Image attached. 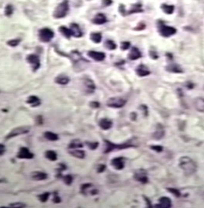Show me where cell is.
Returning a JSON list of instances; mask_svg holds the SVG:
<instances>
[{"label":"cell","instance_id":"cell-48","mask_svg":"<svg viewBox=\"0 0 204 208\" xmlns=\"http://www.w3.org/2000/svg\"><path fill=\"white\" fill-rule=\"evenodd\" d=\"M6 152V146L0 143V155H2Z\"/></svg>","mask_w":204,"mask_h":208},{"label":"cell","instance_id":"cell-47","mask_svg":"<svg viewBox=\"0 0 204 208\" xmlns=\"http://www.w3.org/2000/svg\"><path fill=\"white\" fill-rule=\"evenodd\" d=\"M106 170V166L104 164L99 165L98 167V172H103Z\"/></svg>","mask_w":204,"mask_h":208},{"label":"cell","instance_id":"cell-4","mask_svg":"<svg viewBox=\"0 0 204 208\" xmlns=\"http://www.w3.org/2000/svg\"><path fill=\"white\" fill-rule=\"evenodd\" d=\"M30 128L28 126H19L15 128L13 130L10 132L9 134L6 136V139L9 140L10 138H13L14 137L19 136V135H22L27 134V133L30 132Z\"/></svg>","mask_w":204,"mask_h":208},{"label":"cell","instance_id":"cell-12","mask_svg":"<svg viewBox=\"0 0 204 208\" xmlns=\"http://www.w3.org/2000/svg\"><path fill=\"white\" fill-rule=\"evenodd\" d=\"M87 55L91 58L94 59L96 61H102L105 59V53L103 52H98L94 51V50H91L87 53Z\"/></svg>","mask_w":204,"mask_h":208},{"label":"cell","instance_id":"cell-34","mask_svg":"<svg viewBox=\"0 0 204 208\" xmlns=\"http://www.w3.org/2000/svg\"><path fill=\"white\" fill-rule=\"evenodd\" d=\"M104 47L108 50H114L117 48V45L114 41L111 40H108L107 41L104 43Z\"/></svg>","mask_w":204,"mask_h":208},{"label":"cell","instance_id":"cell-5","mask_svg":"<svg viewBox=\"0 0 204 208\" xmlns=\"http://www.w3.org/2000/svg\"><path fill=\"white\" fill-rule=\"evenodd\" d=\"M127 101L125 99L120 98V97H115L111 98L107 101V105L110 108H121L125 105Z\"/></svg>","mask_w":204,"mask_h":208},{"label":"cell","instance_id":"cell-35","mask_svg":"<svg viewBox=\"0 0 204 208\" xmlns=\"http://www.w3.org/2000/svg\"><path fill=\"white\" fill-rule=\"evenodd\" d=\"M50 193L49 192H44V193H41V194L38 195V199L40 200V202L42 203H45L48 201V199L50 197Z\"/></svg>","mask_w":204,"mask_h":208},{"label":"cell","instance_id":"cell-14","mask_svg":"<svg viewBox=\"0 0 204 208\" xmlns=\"http://www.w3.org/2000/svg\"><path fill=\"white\" fill-rule=\"evenodd\" d=\"M159 204H157L156 207L160 208H169L172 207V201L169 197H163L159 199Z\"/></svg>","mask_w":204,"mask_h":208},{"label":"cell","instance_id":"cell-27","mask_svg":"<svg viewBox=\"0 0 204 208\" xmlns=\"http://www.w3.org/2000/svg\"><path fill=\"white\" fill-rule=\"evenodd\" d=\"M44 135L46 139L52 141V142H54V141H57V140L59 139L58 135L54 132H44Z\"/></svg>","mask_w":204,"mask_h":208},{"label":"cell","instance_id":"cell-30","mask_svg":"<svg viewBox=\"0 0 204 208\" xmlns=\"http://www.w3.org/2000/svg\"><path fill=\"white\" fill-rule=\"evenodd\" d=\"M84 86L86 87V88L87 89V91H88L89 92H93V91L95 90V88H96V86H95V83H94V81L91 79L85 80Z\"/></svg>","mask_w":204,"mask_h":208},{"label":"cell","instance_id":"cell-11","mask_svg":"<svg viewBox=\"0 0 204 208\" xmlns=\"http://www.w3.org/2000/svg\"><path fill=\"white\" fill-rule=\"evenodd\" d=\"M111 164L115 170H121L125 167V161L122 157H117L112 159Z\"/></svg>","mask_w":204,"mask_h":208},{"label":"cell","instance_id":"cell-17","mask_svg":"<svg viewBox=\"0 0 204 208\" xmlns=\"http://www.w3.org/2000/svg\"><path fill=\"white\" fill-rule=\"evenodd\" d=\"M136 74H138L139 77H146V76L149 75L150 70H149L147 67L143 64H141L136 68Z\"/></svg>","mask_w":204,"mask_h":208},{"label":"cell","instance_id":"cell-20","mask_svg":"<svg viewBox=\"0 0 204 208\" xmlns=\"http://www.w3.org/2000/svg\"><path fill=\"white\" fill-rule=\"evenodd\" d=\"M194 107L197 111L200 112H204V98H197L194 100Z\"/></svg>","mask_w":204,"mask_h":208},{"label":"cell","instance_id":"cell-39","mask_svg":"<svg viewBox=\"0 0 204 208\" xmlns=\"http://www.w3.org/2000/svg\"><path fill=\"white\" fill-rule=\"evenodd\" d=\"M20 41V39H13V40H9L7 42V44L9 46H10V47H16V46L19 45Z\"/></svg>","mask_w":204,"mask_h":208},{"label":"cell","instance_id":"cell-8","mask_svg":"<svg viewBox=\"0 0 204 208\" xmlns=\"http://www.w3.org/2000/svg\"><path fill=\"white\" fill-rule=\"evenodd\" d=\"M27 62L31 65V67L33 70V71H36L40 67V61L38 56L35 54L28 55L27 57Z\"/></svg>","mask_w":204,"mask_h":208},{"label":"cell","instance_id":"cell-7","mask_svg":"<svg viewBox=\"0 0 204 208\" xmlns=\"http://www.w3.org/2000/svg\"><path fill=\"white\" fill-rule=\"evenodd\" d=\"M159 31L161 36H164V37H169L172 35L176 34V29L172 27L162 24L159 26Z\"/></svg>","mask_w":204,"mask_h":208},{"label":"cell","instance_id":"cell-15","mask_svg":"<svg viewBox=\"0 0 204 208\" xmlns=\"http://www.w3.org/2000/svg\"><path fill=\"white\" fill-rule=\"evenodd\" d=\"M70 31H71L72 36H74V37L80 38L83 36V33H82L81 30L79 27L78 24L76 23H73V24L70 25Z\"/></svg>","mask_w":204,"mask_h":208},{"label":"cell","instance_id":"cell-33","mask_svg":"<svg viewBox=\"0 0 204 208\" xmlns=\"http://www.w3.org/2000/svg\"><path fill=\"white\" fill-rule=\"evenodd\" d=\"M162 10H163L165 13L166 14H172L174 12L175 7L174 6H171V5H167V4H163L162 6Z\"/></svg>","mask_w":204,"mask_h":208},{"label":"cell","instance_id":"cell-2","mask_svg":"<svg viewBox=\"0 0 204 208\" xmlns=\"http://www.w3.org/2000/svg\"><path fill=\"white\" fill-rule=\"evenodd\" d=\"M104 142H105V150H104V153H108L110 152H112L114 150H125V149H128V148L132 147L133 145L129 143H122L119 144V145H116V144L113 143V142H111L108 140H104Z\"/></svg>","mask_w":204,"mask_h":208},{"label":"cell","instance_id":"cell-6","mask_svg":"<svg viewBox=\"0 0 204 208\" xmlns=\"http://www.w3.org/2000/svg\"><path fill=\"white\" fill-rule=\"evenodd\" d=\"M54 36V33L49 28H44L40 30L39 33V37L40 41L44 43H49Z\"/></svg>","mask_w":204,"mask_h":208},{"label":"cell","instance_id":"cell-16","mask_svg":"<svg viewBox=\"0 0 204 208\" xmlns=\"http://www.w3.org/2000/svg\"><path fill=\"white\" fill-rule=\"evenodd\" d=\"M31 177L33 180H36V181H41V180H45L48 178L47 173H46L44 172H33L31 174Z\"/></svg>","mask_w":204,"mask_h":208},{"label":"cell","instance_id":"cell-46","mask_svg":"<svg viewBox=\"0 0 204 208\" xmlns=\"http://www.w3.org/2000/svg\"><path fill=\"white\" fill-rule=\"evenodd\" d=\"M90 106L93 108H100L101 104L99 102H98V101H91V102L90 103Z\"/></svg>","mask_w":204,"mask_h":208},{"label":"cell","instance_id":"cell-36","mask_svg":"<svg viewBox=\"0 0 204 208\" xmlns=\"http://www.w3.org/2000/svg\"><path fill=\"white\" fill-rule=\"evenodd\" d=\"M93 187V185L91 184H85L81 185V192L84 194H86L87 193H90V190L89 189Z\"/></svg>","mask_w":204,"mask_h":208},{"label":"cell","instance_id":"cell-9","mask_svg":"<svg viewBox=\"0 0 204 208\" xmlns=\"http://www.w3.org/2000/svg\"><path fill=\"white\" fill-rule=\"evenodd\" d=\"M16 157L18 159H31L34 157V154L30 151L28 148L27 147H21L19 149Z\"/></svg>","mask_w":204,"mask_h":208},{"label":"cell","instance_id":"cell-3","mask_svg":"<svg viewBox=\"0 0 204 208\" xmlns=\"http://www.w3.org/2000/svg\"><path fill=\"white\" fill-rule=\"evenodd\" d=\"M68 10H69V5L67 1L63 2L57 7V9L55 10L54 13H53V16L56 19H61V18H64L66 16L67 14Z\"/></svg>","mask_w":204,"mask_h":208},{"label":"cell","instance_id":"cell-44","mask_svg":"<svg viewBox=\"0 0 204 208\" xmlns=\"http://www.w3.org/2000/svg\"><path fill=\"white\" fill-rule=\"evenodd\" d=\"M152 150H154L155 152H163V147L162 146H158V145H155V146H150Z\"/></svg>","mask_w":204,"mask_h":208},{"label":"cell","instance_id":"cell-23","mask_svg":"<svg viewBox=\"0 0 204 208\" xmlns=\"http://www.w3.org/2000/svg\"><path fill=\"white\" fill-rule=\"evenodd\" d=\"M166 68V70H168V71L169 72H172V73L181 74V73L183 72L181 67L179 66L178 64H171L168 65Z\"/></svg>","mask_w":204,"mask_h":208},{"label":"cell","instance_id":"cell-13","mask_svg":"<svg viewBox=\"0 0 204 208\" xmlns=\"http://www.w3.org/2000/svg\"><path fill=\"white\" fill-rule=\"evenodd\" d=\"M165 130L163 126L161 124H158L155 129V132L152 135V137L155 140H160L164 137Z\"/></svg>","mask_w":204,"mask_h":208},{"label":"cell","instance_id":"cell-18","mask_svg":"<svg viewBox=\"0 0 204 208\" xmlns=\"http://www.w3.org/2000/svg\"><path fill=\"white\" fill-rule=\"evenodd\" d=\"M69 153L72 156L78 158V159H84L86 153L84 150H79V149H73V150H69Z\"/></svg>","mask_w":204,"mask_h":208},{"label":"cell","instance_id":"cell-29","mask_svg":"<svg viewBox=\"0 0 204 208\" xmlns=\"http://www.w3.org/2000/svg\"><path fill=\"white\" fill-rule=\"evenodd\" d=\"M45 157L50 161L54 162L57 159V154L53 150H47L45 152Z\"/></svg>","mask_w":204,"mask_h":208},{"label":"cell","instance_id":"cell-42","mask_svg":"<svg viewBox=\"0 0 204 208\" xmlns=\"http://www.w3.org/2000/svg\"><path fill=\"white\" fill-rule=\"evenodd\" d=\"M13 6H10V5H8L6 7V10H5V13H6V16H10L12 15L13 13Z\"/></svg>","mask_w":204,"mask_h":208},{"label":"cell","instance_id":"cell-32","mask_svg":"<svg viewBox=\"0 0 204 208\" xmlns=\"http://www.w3.org/2000/svg\"><path fill=\"white\" fill-rule=\"evenodd\" d=\"M59 30H60V32H61V33L65 36V37L67 38V39H70V36H72L70 30V29L67 28V27H61L60 28H59Z\"/></svg>","mask_w":204,"mask_h":208},{"label":"cell","instance_id":"cell-1","mask_svg":"<svg viewBox=\"0 0 204 208\" xmlns=\"http://www.w3.org/2000/svg\"><path fill=\"white\" fill-rule=\"evenodd\" d=\"M180 167L187 176L193 175L197 170V165L189 156H183L180 159Z\"/></svg>","mask_w":204,"mask_h":208},{"label":"cell","instance_id":"cell-26","mask_svg":"<svg viewBox=\"0 0 204 208\" xmlns=\"http://www.w3.org/2000/svg\"><path fill=\"white\" fill-rule=\"evenodd\" d=\"M84 145L81 142V141H80L78 139H74L72 140L71 142L69 143L68 146V149L69 150H73V149H81L83 148Z\"/></svg>","mask_w":204,"mask_h":208},{"label":"cell","instance_id":"cell-28","mask_svg":"<svg viewBox=\"0 0 204 208\" xmlns=\"http://www.w3.org/2000/svg\"><path fill=\"white\" fill-rule=\"evenodd\" d=\"M143 12V10L142 8V5L139 3H136L132 5V6L131 7L130 10H129L127 14H132V13H142Z\"/></svg>","mask_w":204,"mask_h":208},{"label":"cell","instance_id":"cell-25","mask_svg":"<svg viewBox=\"0 0 204 208\" xmlns=\"http://www.w3.org/2000/svg\"><path fill=\"white\" fill-rule=\"evenodd\" d=\"M107 22V18L103 13H98L95 16V17L93 19V23L97 25L104 24Z\"/></svg>","mask_w":204,"mask_h":208},{"label":"cell","instance_id":"cell-19","mask_svg":"<svg viewBox=\"0 0 204 208\" xmlns=\"http://www.w3.org/2000/svg\"><path fill=\"white\" fill-rule=\"evenodd\" d=\"M99 126L101 129L103 130H108L112 127V120L108 119V118H102L99 121Z\"/></svg>","mask_w":204,"mask_h":208},{"label":"cell","instance_id":"cell-43","mask_svg":"<svg viewBox=\"0 0 204 208\" xmlns=\"http://www.w3.org/2000/svg\"><path fill=\"white\" fill-rule=\"evenodd\" d=\"M131 44L129 42H122L121 44V49L122 50H126L129 49L130 47Z\"/></svg>","mask_w":204,"mask_h":208},{"label":"cell","instance_id":"cell-10","mask_svg":"<svg viewBox=\"0 0 204 208\" xmlns=\"http://www.w3.org/2000/svg\"><path fill=\"white\" fill-rule=\"evenodd\" d=\"M134 178L137 181L142 183V184H146L149 181V178L147 176V172L146 170L142 169H140L136 171L134 174Z\"/></svg>","mask_w":204,"mask_h":208},{"label":"cell","instance_id":"cell-38","mask_svg":"<svg viewBox=\"0 0 204 208\" xmlns=\"http://www.w3.org/2000/svg\"><path fill=\"white\" fill-rule=\"evenodd\" d=\"M86 145L87 147L91 150H95L98 147L99 142H86Z\"/></svg>","mask_w":204,"mask_h":208},{"label":"cell","instance_id":"cell-49","mask_svg":"<svg viewBox=\"0 0 204 208\" xmlns=\"http://www.w3.org/2000/svg\"><path fill=\"white\" fill-rule=\"evenodd\" d=\"M36 121L38 125H43V122H44V121H43V117H42L41 115L37 116L36 118Z\"/></svg>","mask_w":204,"mask_h":208},{"label":"cell","instance_id":"cell-40","mask_svg":"<svg viewBox=\"0 0 204 208\" xmlns=\"http://www.w3.org/2000/svg\"><path fill=\"white\" fill-rule=\"evenodd\" d=\"M26 204H23V203H13V204H10V207L12 208H23L26 207Z\"/></svg>","mask_w":204,"mask_h":208},{"label":"cell","instance_id":"cell-31","mask_svg":"<svg viewBox=\"0 0 204 208\" xmlns=\"http://www.w3.org/2000/svg\"><path fill=\"white\" fill-rule=\"evenodd\" d=\"M91 40L95 44H100L102 40V36L100 33H92L91 34Z\"/></svg>","mask_w":204,"mask_h":208},{"label":"cell","instance_id":"cell-24","mask_svg":"<svg viewBox=\"0 0 204 208\" xmlns=\"http://www.w3.org/2000/svg\"><path fill=\"white\" fill-rule=\"evenodd\" d=\"M70 81V78H68L67 76L64 75V74H61L58 75L57 78H55V82L58 84H61V85H65L67 84Z\"/></svg>","mask_w":204,"mask_h":208},{"label":"cell","instance_id":"cell-41","mask_svg":"<svg viewBox=\"0 0 204 208\" xmlns=\"http://www.w3.org/2000/svg\"><path fill=\"white\" fill-rule=\"evenodd\" d=\"M169 191L170 193H172V194H174L175 196H176V197H180V192L179 190H178L177 189H174V188H168Z\"/></svg>","mask_w":204,"mask_h":208},{"label":"cell","instance_id":"cell-37","mask_svg":"<svg viewBox=\"0 0 204 208\" xmlns=\"http://www.w3.org/2000/svg\"><path fill=\"white\" fill-rule=\"evenodd\" d=\"M61 178H62V180L64 182V184L68 186L71 185V184L73 183V180H74V178H73V176L70 174H67L66 176H62Z\"/></svg>","mask_w":204,"mask_h":208},{"label":"cell","instance_id":"cell-45","mask_svg":"<svg viewBox=\"0 0 204 208\" xmlns=\"http://www.w3.org/2000/svg\"><path fill=\"white\" fill-rule=\"evenodd\" d=\"M53 195H54V197H53V203H55V204H60L61 202V198L58 196V193L57 192H54Z\"/></svg>","mask_w":204,"mask_h":208},{"label":"cell","instance_id":"cell-21","mask_svg":"<svg viewBox=\"0 0 204 208\" xmlns=\"http://www.w3.org/2000/svg\"><path fill=\"white\" fill-rule=\"evenodd\" d=\"M27 103L30 105H31V107H38L41 104V101L40 99L38 98L37 96H35V95H32V96H30L27 98Z\"/></svg>","mask_w":204,"mask_h":208},{"label":"cell","instance_id":"cell-50","mask_svg":"<svg viewBox=\"0 0 204 208\" xmlns=\"http://www.w3.org/2000/svg\"><path fill=\"white\" fill-rule=\"evenodd\" d=\"M112 3V0H103V5L104 6H108Z\"/></svg>","mask_w":204,"mask_h":208},{"label":"cell","instance_id":"cell-22","mask_svg":"<svg viewBox=\"0 0 204 208\" xmlns=\"http://www.w3.org/2000/svg\"><path fill=\"white\" fill-rule=\"evenodd\" d=\"M142 57V53L136 47H132L129 53V58L132 61H135L137 59H139Z\"/></svg>","mask_w":204,"mask_h":208}]
</instances>
